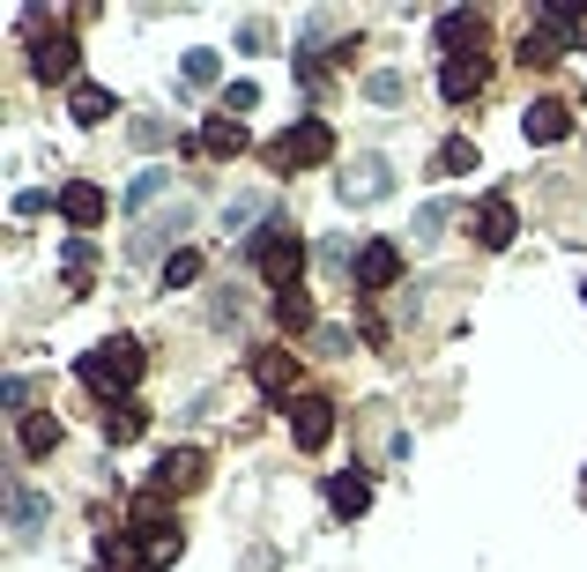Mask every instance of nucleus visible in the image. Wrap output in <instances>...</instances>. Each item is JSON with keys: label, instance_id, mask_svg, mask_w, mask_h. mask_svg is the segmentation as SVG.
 Returning <instances> with one entry per match:
<instances>
[{"label": "nucleus", "instance_id": "nucleus-1", "mask_svg": "<svg viewBox=\"0 0 587 572\" xmlns=\"http://www.w3.org/2000/svg\"><path fill=\"white\" fill-rule=\"evenodd\" d=\"M245 253H253V268H261V283H269L275 298H283V290H305V261H313V253H305V238H297L291 224H261L245 238Z\"/></svg>", "mask_w": 587, "mask_h": 572}, {"label": "nucleus", "instance_id": "nucleus-2", "mask_svg": "<svg viewBox=\"0 0 587 572\" xmlns=\"http://www.w3.org/2000/svg\"><path fill=\"white\" fill-rule=\"evenodd\" d=\"M142 365H149L142 343H134V335H112V343H98L90 357H82V365H74V372H82V387H90V395L126 401V387L142 379Z\"/></svg>", "mask_w": 587, "mask_h": 572}, {"label": "nucleus", "instance_id": "nucleus-3", "mask_svg": "<svg viewBox=\"0 0 587 572\" xmlns=\"http://www.w3.org/2000/svg\"><path fill=\"white\" fill-rule=\"evenodd\" d=\"M327 156H335V126L327 120H297L283 142H269L275 172H305V164H327Z\"/></svg>", "mask_w": 587, "mask_h": 572}, {"label": "nucleus", "instance_id": "nucleus-4", "mask_svg": "<svg viewBox=\"0 0 587 572\" xmlns=\"http://www.w3.org/2000/svg\"><path fill=\"white\" fill-rule=\"evenodd\" d=\"M149 483H156L164 498H194L201 483H209V453H201V447H172V453H156Z\"/></svg>", "mask_w": 587, "mask_h": 572}, {"label": "nucleus", "instance_id": "nucleus-5", "mask_svg": "<svg viewBox=\"0 0 587 572\" xmlns=\"http://www.w3.org/2000/svg\"><path fill=\"white\" fill-rule=\"evenodd\" d=\"M350 283H357V290H394V283H402V246H394V238H365V246H357V261H350Z\"/></svg>", "mask_w": 587, "mask_h": 572}, {"label": "nucleus", "instance_id": "nucleus-6", "mask_svg": "<svg viewBox=\"0 0 587 572\" xmlns=\"http://www.w3.org/2000/svg\"><path fill=\"white\" fill-rule=\"evenodd\" d=\"M468 231H476V246H484V253H506V246L520 238L514 201H506V194H484L476 208H468Z\"/></svg>", "mask_w": 587, "mask_h": 572}, {"label": "nucleus", "instance_id": "nucleus-7", "mask_svg": "<svg viewBox=\"0 0 587 572\" xmlns=\"http://www.w3.org/2000/svg\"><path fill=\"white\" fill-rule=\"evenodd\" d=\"M291 439H297V453H320L327 439H335V401H320V395H297L291 409Z\"/></svg>", "mask_w": 587, "mask_h": 572}, {"label": "nucleus", "instance_id": "nucleus-8", "mask_svg": "<svg viewBox=\"0 0 587 572\" xmlns=\"http://www.w3.org/2000/svg\"><path fill=\"white\" fill-rule=\"evenodd\" d=\"M253 387H261V395H275L283 401V409H291V387H297V357L283 343H269V349H253Z\"/></svg>", "mask_w": 587, "mask_h": 572}, {"label": "nucleus", "instance_id": "nucleus-9", "mask_svg": "<svg viewBox=\"0 0 587 572\" xmlns=\"http://www.w3.org/2000/svg\"><path fill=\"white\" fill-rule=\"evenodd\" d=\"M432 38H439L446 60H476V52H484V16H476V8H454V16L432 23Z\"/></svg>", "mask_w": 587, "mask_h": 572}, {"label": "nucleus", "instance_id": "nucleus-10", "mask_svg": "<svg viewBox=\"0 0 587 572\" xmlns=\"http://www.w3.org/2000/svg\"><path fill=\"white\" fill-rule=\"evenodd\" d=\"M565 45H573V38H565V8H543V23L520 38V68H550Z\"/></svg>", "mask_w": 587, "mask_h": 572}, {"label": "nucleus", "instance_id": "nucleus-11", "mask_svg": "<svg viewBox=\"0 0 587 572\" xmlns=\"http://www.w3.org/2000/svg\"><path fill=\"white\" fill-rule=\"evenodd\" d=\"M126 528H134V535H149V543H164V535H179L172 498H164V491H142L134 505H126Z\"/></svg>", "mask_w": 587, "mask_h": 572}, {"label": "nucleus", "instance_id": "nucleus-12", "mask_svg": "<svg viewBox=\"0 0 587 572\" xmlns=\"http://www.w3.org/2000/svg\"><path fill=\"white\" fill-rule=\"evenodd\" d=\"M104 208H112V201H104V186H90V178H68V186H60V216H68L74 231H98Z\"/></svg>", "mask_w": 587, "mask_h": 572}, {"label": "nucleus", "instance_id": "nucleus-13", "mask_svg": "<svg viewBox=\"0 0 587 572\" xmlns=\"http://www.w3.org/2000/svg\"><path fill=\"white\" fill-rule=\"evenodd\" d=\"M327 505H335V521H365V513H372V476L365 469L327 476Z\"/></svg>", "mask_w": 587, "mask_h": 572}, {"label": "nucleus", "instance_id": "nucleus-14", "mask_svg": "<svg viewBox=\"0 0 587 572\" xmlns=\"http://www.w3.org/2000/svg\"><path fill=\"white\" fill-rule=\"evenodd\" d=\"M30 68H38V82H74V68H82V45H74L68 30H52L45 45L30 52Z\"/></svg>", "mask_w": 587, "mask_h": 572}, {"label": "nucleus", "instance_id": "nucleus-15", "mask_svg": "<svg viewBox=\"0 0 587 572\" xmlns=\"http://www.w3.org/2000/svg\"><path fill=\"white\" fill-rule=\"evenodd\" d=\"M484 82H490V60H484V52H476V60H446V68H439V98L446 104H468Z\"/></svg>", "mask_w": 587, "mask_h": 572}, {"label": "nucleus", "instance_id": "nucleus-16", "mask_svg": "<svg viewBox=\"0 0 587 572\" xmlns=\"http://www.w3.org/2000/svg\"><path fill=\"white\" fill-rule=\"evenodd\" d=\"M520 134H528V142H565V134H573V112H565L558 98H543V104L520 112Z\"/></svg>", "mask_w": 587, "mask_h": 572}, {"label": "nucleus", "instance_id": "nucleus-17", "mask_svg": "<svg viewBox=\"0 0 587 572\" xmlns=\"http://www.w3.org/2000/svg\"><path fill=\"white\" fill-rule=\"evenodd\" d=\"M245 142H253V134H245V120H209L186 150H201V156H245Z\"/></svg>", "mask_w": 587, "mask_h": 572}, {"label": "nucleus", "instance_id": "nucleus-18", "mask_svg": "<svg viewBox=\"0 0 587 572\" xmlns=\"http://www.w3.org/2000/svg\"><path fill=\"white\" fill-rule=\"evenodd\" d=\"M104 439H112V447H134V439H142V431H149V409H142V401H104Z\"/></svg>", "mask_w": 587, "mask_h": 572}, {"label": "nucleus", "instance_id": "nucleus-19", "mask_svg": "<svg viewBox=\"0 0 587 572\" xmlns=\"http://www.w3.org/2000/svg\"><path fill=\"white\" fill-rule=\"evenodd\" d=\"M112 90H98V82H74V98H68V112H74V126H104L112 120Z\"/></svg>", "mask_w": 587, "mask_h": 572}, {"label": "nucleus", "instance_id": "nucleus-20", "mask_svg": "<svg viewBox=\"0 0 587 572\" xmlns=\"http://www.w3.org/2000/svg\"><path fill=\"white\" fill-rule=\"evenodd\" d=\"M52 447H60V417H45V409H30V417H23V453H30V461H45Z\"/></svg>", "mask_w": 587, "mask_h": 572}, {"label": "nucleus", "instance_id": "nucleus-21", "mask_svg": "<svg viewBox=\"0 0 587 572\" xmlns=\"http://www.w3.org/2000/svg\"><path fill=\"white\" fill-rule=\"evenodd\" d=\"M164 194H172V172H142V178L120 194V208H126V216H142L149 201H164Z\"/></svg>", "mask_w": 587, "mask_h": 572}, {"label": "nucleus", "instance_id": "nucleus-22", "mask_svg": "<svg viewBox=\"0 0 587 572\" xmlns=\"http://www.w3.org/2000/svg\"><path fill=\"white\" fill-rule=\"evenodd\" d=\"M343 194L350 201H379V194H387V164H379V156H365V164L343 178Z\"/></svg>", "mask_w": 587, "mask_h": 572}, {"label": "nucleus", "instance_id": "nucleus-23", "mask_svg": "<svg viewBox=\"0 0 587 572\" xmlns=\"http://www.w3.org/2000/svg\"><path fill=\"white\" fill-rule=\"evenodd\" d=\"M194 275H201V253H194V246L164 253V290H186V283H194Z\"/></svg>", "mask_w": 587, "mask_h": 572}, {"label": "nucleus", "instance_id": "nucleus-24", "mask_svg": "<svg viewBox=\"0 0 587 572\" xmlns=\"http://www.w3.org/2000/svg\"><path fill=\"white\" fill-rule=\"evenodd\" d=\"M275 320L291 327V335H305V327H313V298H305V290H283V298H275Z\"/></svg>", "mask_w": 587, "mask_h": 572}, {"label": "nucleus", "instance_id": "nucleus-25", "mask_svg": "<svg viewBox=\"0 0 587 572\" xmlns=\"http://www.w3.org/2000/svg\"><path fill=\"white\" fill-rule=\"evenodd\" d=\"M38 528H45V498L16 483V535H38Z\"/></svg>", "mask_w": 587, "mask_h": 572}, {"label": "nucleus", "instance_id": "nucleus-26", "mask_svg": "<svg viewBox=\"0 0 587 572\" xmlns=\"http://www.w3.org/2000/svg\"><path fill=\"white\" fill-rule=\"evenodd\" d=\"M468 164H476V142H462V134H454V142H446L439 156H432V172L439 178H454V172H468Z\"/></svg>", "mask_w": 587, "mask_h": 572}, {"label": "nucleus", "instance_id": "nucleus-27", "mask_svg": "<svg viewBox=\"0 0 587 572\" xmlns=\"http://www.w3.org/2000/svg\"><path fill=\"white\" fill-rule=\"evenodd\" d=\"M179 75L194 82V90H216V75H223V60H216V52H186V68H179Z\"/></svg>", "mask_w": 587, "mask_h": 572}, {"label": "nucleus", "instance_id": "nucleus-28", "mask_svg": "<svg viewBox=\"0 0 587 572\" xmlns=\"http://www.w3.org/2000/svg\"><path fill=\"white\" fill-rule=\"evenodd\" d=\"M253 104H261V82H223V120H239Z\"/></svg>", "mask_w": 587, "mask_h": 572}, {"label": "nucleus", "instance_id": "nucleus-29", "mask_svg": "<svg viewBox=\"0 0 587 572\" xmlns=\"http://www.w3.org/2000/svg\"><path fill=\"white\" fill-rule=\"evenodd\" d=\"M365 98H372V104H402V75H394V68L365 75Z\"/></svg>", "mask_w": 587, "mask_h": 572}, {"label": "nucleus", "instance_id": "nucleus-30", "mask_svg": "<svg viewBox=\"0 0 587 572\" xmlns=\"http://www.w3.org/2000/svg\"><path fill=\"white\" fill-rule=\"evenodd\" d=\"M446 216H454V208H446V201H432V208L416 216V238H439V231H446Z\"/></svg>", "mask_w": 587, "mask_h": 572}, {"label": "nucleus", "instance_id": "nucleus-31", "mask_svg": "<svg viewBox=\"0 0 587 572\" xmlns=\"http://www.w3.org/2000/svg\"><path fill=\"white\" fill-rule=\"evenodd\" d=\"M313 349H320V357H343L350 335H343V327H313Z\"/></svg>", "mask_w": 587, "mask_h": 572}, {"label": "nucleus", "instance_id": "nucleus-32", "mask_svg": "<svg viewBox=\"0 0 587 572\" xmlns=\"http://www.w3.org/2000/svg\"><path fill=\"white\" fill-rule=\"evenodd\" d=\"M269 38H275L269 23H239V52H261V45H269Z\"/></svg>", "mask_w": 587, "mask_h": 572}, {"label": "nucleus", "instance_id": "nucleus-33", "mask_svg": "<svg viewBox=\"0 0 587 572\" xmlns=\"http://www.w3.org/2000/svg\"><path fill=\"white\" fill-rule=\"evenodd\" d=\"M565 38H573V45L587 52V8H565Z\"/></svg>", "mask_w": 587, "mask_h": 572}, {"label": "nucleus", "instance_id": "nucleus-34", "mask_svg": "<svg viewBox=\"0 0 587 572\" xmlns=\"http://www.w3.org/2000/svg\"><path fill=\"white\" fill-rule=\"evenodd\" d=\"M245 572H275V550H253V558H245Z\"/></svg>", "mask_w": 587, "mask_h": 572}, {"label": "nucleus", "instance_id": "nucleus-35", "mask_svg": "<svg viewBox=\"0 0 587 572\" xmlns=\"http://www.w3.org/2000/svg\"><path fill=\"white\" fill-rule=\"evenodd\" d=\"M580 298H587V290H580Z\"/></svg>", "mask_w": 587, "mask_h": 572}]
</instances>
